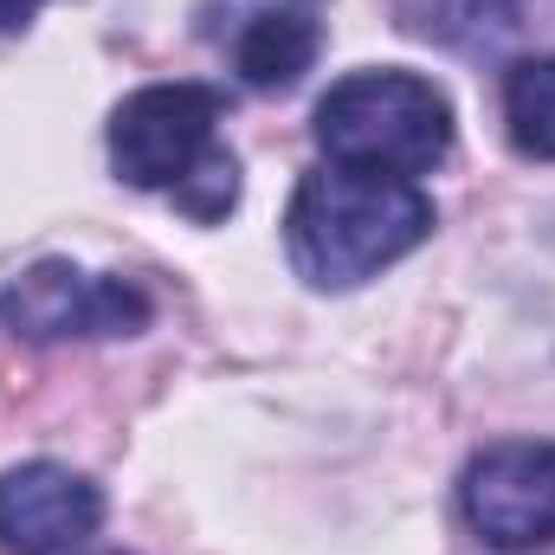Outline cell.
I'll return each instance as SVG.
<instances>
[{"label":"cell","mask_w":555,"mask_h":555,"mask_svg":"<svg viewBox=\"0 0 555 555\" xmlns=\"http://www.w3.org/2000/svg\"><path fill=\"white\" fill-rule=\"evenodd\" d=\"M426 240H433V201L420 194V181L343 162L310 168L284 214L291 266L317 291H356Z\"/></svg>","instance_id":"6da1fadb"},{"label":"cell","mask_w":555,"mask_h":555,"mask_svg":"<svg viewBox=\"0 0 555 555\" xmlns=\"http://www.w3.org/2000/svg\"><path fill=\"white\" fill-rule=\"evenodd\" d=\"M111 168L168 194L188 220H227L240 201V162L220 142V91L214 85H142L111 111Z\"/></svg>","instance_id":"7a4b0ae2"},{"label":"cell","mask_w":555,"mask_h":555,"mask_svg":"<svg viewBox=\"0 0 555 555\" xmlns=\"http://www.w3.org/2000/svg\"><path fill=\"white\" fill-rule=\"evenodd\" d=\"M317 149L343 168L420 181L452 149V104L420 72H349L317 104Z\"/></svg>","instance_id":"3957f363"},{"label":"cell","mask_w":555,"mask_h":555,"mask_svg":"<svg viewBox=\"0 0 555 555\" xmlns=\"http://www.w3.org/2000/svg\"><path fill=\"white\" fill-rule=\"evenodd\" d=\"M155 304L130 278L85 272L72 259H39L0 284V330L20 343H72V336H137Z\"/></svg>","instance_id":"277c9868"},{"label":"cell","mask_w":555,"mask_h":555,"mask_svg":"<svg viewBox=\"0 0 555 555\" xmlns=\"http://www.w3.org/2000/svg\"><path fill=\"white\" fill-rule=\"evenodd\" d=\"M459 517L498 550L555 543V439H498L459 472Z\"/></svg>","instance_id":"5b68a950"},{"label":"cell","mask_w":555,"mask_h":555,"mask_svg":"<svg viewBox=\"0 0 555 555\" xmlns=\"http://www.w3.org/2000/svg\"><path fill=\"white\" fill-rule=\"evenodd\" d=\"M104 524V491L72 465L33 459L0 472V555H65Z\"/></svg>","instance_id":"8992f818"},{"label":"cell","mask_w":555,"mask_h":555,"mask_svg":"<svg viewBox=\"0 0 555 555\" xmlns=\"http://www.w3.org/2000/svg\"><path fill=\"white\" fill-rule=\"evenodd\" d=\"M323 52V20L317 7H266L233 20V65L253 91H291Z\"/></svg>","instance_id":"52a82bcc"},{"label":"cell","mask_w":555,"mask_h":555,"mask_svg":"<svg viewBox=\"0 0 555 555\" xmlns=\"http://www.w3.org/2000/svg\"><path fill=\"white\" fill-rule=\"evenodd\" d=\"M395 20L446 52L465 59H498L517 33V7L511 0H395Z\"/></svg>","instance_id":"ba28073f"},{"label":"cell","mask_w":555,"mask_h":555,"mask_svg":"<svg viewBox=\"0 0 555 555\" xmlns=\"http://www.w3.org/2000/svg\"><path fill=\"white\" fill-rule=\"evenodd\" d=\"M504 124L530 162H555V52L517 59L504 72Z\"/></svg>","instance_id":"9c48e42d"},{"label":"cell","mask_w":555,"mask_h":555,"mask_svg":"<svg viewBox=\"0 0 555 555\" xmlns=\"http://www.w3.org/2000/svg\"><path fill=\"white\" fill-rule=\"evenodd\" d=\"M39 7H46V0H0V39H7V33H26Z\"/></svg>","instance_id":"30bf717a"},{"label":"cell","mask_w":555,"mask_h":555,"mask_svg":"<svg viewBox=\"0 0 555 555\" xmlns=\"http://www.w3.org/2000/svg\"><path fill=\"white\" fill-rule=\"evenodd\" d=\"M266 7H317V0H227V13H233V20H246V13H266Z\"/></svg>","instance_id":"8fae6325"}]
</instances>
